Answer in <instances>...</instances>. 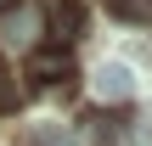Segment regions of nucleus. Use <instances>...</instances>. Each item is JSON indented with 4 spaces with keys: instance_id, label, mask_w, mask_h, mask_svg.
<instances>
[{
    "instance_id": "1",
    "label": "nucleus",
    "mask_w": 152,
    "mask_h": 146,
    "mask_svg": "<svg viewBox=\"0 0 152 146\" xmlns=\"http://www.w3.org/2000/svg\"><path fill=\"white\" fill-rule=\"evenodd\" d=\"M45 6V28H51V45H73L79 34H85V11H79V0H39Z\"/></svg>"
},
{
    "instance_id": "2",
    "label": "nucleus",
    "mask_w": 152,
    "mask_h": 146,
    "mask_svg": "<svg viewBox=\"0 0 152 146\" xmlns=\"http://www.w3.org/2000/svg\"><path fill=\"white\" fill-rule=\"evenodd\" d=\"M28 79H34V84H68V79H73V56H68L62 45H39V51L28 56Z\"/></svg>"
},
{
    "instance_id": "3",
    "label": "nucleus",
    "mask_w": 152,
    "mask_h": 146,
    "mask_svg": "<svg viewBox=\"0 0 152 146\" xmlns=\"http://www.w3.org/2000/svg\"><path fill=\"white\" fill-rule=\"evenodd\" d=\"M96 96H102V101H130V96H135V73H130L124 62H102V68H96Z\"/></svg>"
},
{
    "instance_id": "4",
    "label": "nucleus",
    "mask_w": 152,
    "mask_h": 146,
    "mask_svg": "<svg viewBox=\"0 0 152 146\" xmlns=\"http://www.w3.org/2000/svg\"><path fill=\"white\" fill-rule=\"evenodd\" d=\"M28 34H34V23H28L23 11H6V17H0V39H6V45H28Z\"/></svg>"
},
{
    "instance_id": "5",
    "label": "nucleus",
    "mask_w": 152,
    "mask_h": 146,
    "mask_svg": "<svg viewBox=\"0 0 152 146\" xmlns=\"http://www.w3.org/2000/svg\"><path fill=\"white\" fill-rule=\"evenodd\" d=\"M102 6H113L124 23H152V0H102Z\"/></svg>"
},
{
    "instance_id": "6",
    "label": "nucleus",
    "mask_w": 152,
    "mask_h": 146,
    "mask_svg": "<svg viewBox=\"0 0 152 146\" xmlns=\"http://www.w3.org/2000/svg\"><path fill=\"white\" fill-rule=\"evenodd\" d=\"M17 101H23V90H17V79L6 73V62H0V113H11Z\"/></svg>"
},
{
    "instance_id": "7",
    "label": "nucleus",
    "mask_w": 152,
    "mask_h": 146,
    "mask_svg": "<svg viewBox=\"0 0 152 146\" xmlns=\"http://www.w3.org/2000/svg\"><path fill=\"white\" fill-rule=\"evenodd\" d=\"M17 6H23V0H0V17H6V11H17Z\"/></svg>"
}]
</instances>
